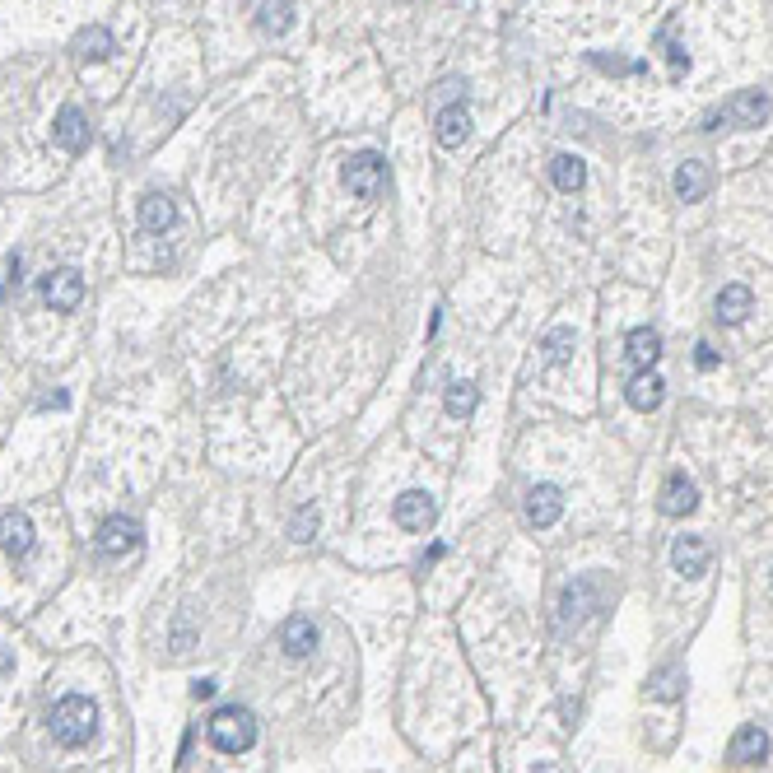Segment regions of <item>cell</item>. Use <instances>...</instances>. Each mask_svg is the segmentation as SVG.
Returning a JSON list of instances; mask_svg holds the SVG:
<instances>
[{
	"mask_svg": "<svg viewBox=\"0 0 773 773\" xmlns=\"http://www.w3.org/2000/svg\"><path fill=\"white\" fill-rule=\"evenodd\" d=\"M47 727H52V736L66 750H80V746H89L98 732V708L89 704L84 694H66V699L47 713Z\"/></svg>",
	"mask_w": 773,
	"mask_h": 773,
	"instance_id": "1",
	"label": "cell"
},
{
	"mask_svg": "<svg viewBox=\"0 0 773 773\" xmlns=\"http://www.w3.org/2000/svg\"><path fill=\"white\" fill-rule=\"evenodd\" d=\"M205 736H210V746L224 750V755H243V750L257 746V718H252V708H243V704H224L210 713Z\"/></svg>",
	"mask_w": 773,
	"mask_h": 773,
	"instance_id": "2",
	"label": "cell"
},
{
	"mask_svg": "<svg viewBox=\"0 0 773 773\" xmlns=\"http://www.w3.org/2000/svg\"><path fill=\"white\" fill-rule=\"evenodd\" d=\"M769 94H760V89H746V94H736L732 103H722V108H713L704 117V131H722V126H736V131H755V126L769 117Z\"/></svg>",
	"mask_w": 773,
	"mask_h": 773,
	"instance_id": "3",
	"label": "cell"
},
{
	"mask_svg": "<svg viewBox=\"0 0 773 773\" xmlns=\"http://www.w3.org/2000/svg\"><path fill=\"white\" fill-rule=\"evenodd\" d=\"M382 173H387V163H382L378 150H359L350 154V163H345V187H350V196H359V201H373L382 191Z\"/></svg>",
	"mask_w": 773,
	"mask_h": 773,
	"instance_id": "4",
	"label": "cell"
},
{
	"mask_svg": "<svg viewBox=\"0 0 773 773\" xmlns=\"http://www.w3.org/2000/svg\"><path fill=\"white\" fill-rule=\"evenodd\" d=\"M601 606V578H578V583L564 587V597H559V629H569V624L587 620V615Z\"/></svg>",
	"mask_w": 773,
	"mask_h": 773,
	"instance_id": "5",
	"label": "cell"
},
{
	"mask_svg": "<svg viewBox=\"0 0 773 773\" xmlns=\"http://www.w3.org/2000/svg\"><path fill=\"white\" fill-rule=\"evenodd\" d=\"M42 303L52 312H75L84 303V275L75 266H61L42 280Z\"/></svg>",
	"mask_w": 773,
	"mask_h": 773,
	"instance_id": "6",
	"label": "cell"
},
{
	"mask_svg": "<svg viewBox=\"0 0 773 773\" xmlns=\"http://www.w3.org/2000/svg\"><path fill=\"white\" fill-rule=\"evenodd\" d=\"M140 541H145V531H140L136 517H122V513H117V517H108V522L98 527V555H108V559L140 550Z\"/></svg>",
	"mask_w": 773,
	"mask_h": 773,
	"instance_id": "7",
	"label": "cell"
},
{
	"mask_svg": "<svg viewBox=\"0 0 773 773\" xmlns=\"http://www.w3.org/2000/svg\"><path fill=\"white\" fill-rule=\"evenodd\" d=\"M392 517H396V527H406V531H429L438 517V503H434V494H424V489H406V494L392 503Z\"/></svg>",
	"mask_w": 773,
	"mask_h": 773,
	"instance_id": "8",
	"label": "cell"
},
{
	"mask_svg": "<svg viewBox=\"0 0 773 773\" xmlns=\"http://www.w3.org/2000/svg\"><path fill=\"white\" fill-rule=\"evenodd\" d=\"M657 508H662L666 517H685L699 508V489H694V480L685 471H671L662 480V494H657Z\"/></svg>",
	"mask_w": 773,
	"mask_h": 773,
	"instance_id": "9",
	"label": "cell"
},
{
	"mask_svg": "<svg viewBox=\"0 0 773 773\" xmlns=\"http://www.w3.org/2000/svg\"><path fill=\"white\" fill-rule=\"evenodd\" d=\"M708 559H713V545H708L704 536H676V545H671V564H676V573H685V578H704Z\"/></svg>",
	"mask_w": 773,
	"mask_h": 773,
	"instance_id": "10",
	"label": "cell"
},
{
	"mask_svg": "<svg viewBox=\"0 0 773 773\" xmlns=\"http://www.w3.org/2000/svg\"><path fill=\"white\" fill-rule=\"evenodd\" d=\"M52 140L61 145L66 154H80L84 145H89V117H84L80 108H61L56 112V122H52Z\"/></svg>",
	"mask_w": 773,
	"mask_h": 773,
	"instance_id": "11",
	"label": "cell"
},
{
	"mask_svg": "<svg viewBox=\"0 0 773 773\" xmlns=\"http://www.w3.org/2000/svg\"><path fill=\"white\" fill-rule=\"evenodd\" d=\"M559 513H564V494H559V485H536L527 494V522L531 527H555Z\"/></svg>",
	"mask_w": 773,
	"mask_h": 773,
	"instance_id": "12",
	"label": "cell"
},
{
	"mask_svg": "<svg viewBox=\"0 0 773 773\" xmlns=\"http://www.w3.org/2000/svg\"><path fill=\"white\" fill-rule=\"evenodd\" d=\"M0 550L10 559H24L28 550H33V522H28L24 513H0Z\"/></svg>",
	"mask_w": 773,
	"mask_h": 773,
	"instance_id": "13",
	"label": "cell"
},
{
	"mask_svg": "<svg viewBox=\"0 0 773 773\" xmlns=\"http://www.w3.org/2000/svg\"><path fill=\"white\" fill-rule=\"evenodd\" d=\"M680 33V14H666L662 28H657V47H662V56L671 61V80H685V70H690V52H685V42L676 38Z\"/></svg>",
	"mask_w": 773,
	"mask_h": 773,
	"instance_id": "14",
	"label": "cell"
},
{
	"mask_svg": "<svg viewBox=\"0 0 773 773\" xmlns=\"http://www.w3.org/2000/svg\"><path fill=\"white\" fill-rule=\"evenodd\" d=\"M434 136L443 150H457L466 136H471V112H466V103H452V108H443L434 117Z\"/></svg>",
	"mask_w": 773,
	"mask_h": 773,
	"instance_id": "15",
	"label": "cell"
},
{
	"mask_svg": "<svg viewBox=\"0 0 773 773\" xmlns=\"http://www.w3.org/2000/svg\"><path fill=\"white\" fill-rule=\"evenodd\" d=\"M624 354H629V364L643 373V368H652L662 359V336H657L652 326H634V331L624 336Z\"/></svg>",
	"mask_w": 773,
	"mask_h": 773,
	"instance_id": "16",
	"label": "cell"
},
{
	"mask_svg": "<svg viewBox=\"0 0 773 773\" xmlns=\"http://www.w3.org/2000/svg\"><path fill=\"white\" fill-rule=\"evenodd\" d=\"M764 755H769V736H764V727H741V732L732 736V746H727V760L732 764H760Z\"/></svg>",
	"mask_w": 773,
	"mask_h": 773,
	"instance_id": "17",
	"label": "cell"
},
{
	"mask_svg": "<svg viewBox=\"0 0 773 773\" xmlns=\"http://www.w3.org/2000/svg\"><path fill=\"white\" fill-rule=\"evenodd\" d=\"M280 648H285L289 657H308V652L317 648V624H312L308 615H289V620L280 624Z\"/></svg>",
	"mask_w": 773,
	"mask_h": 773,
	"instance_id": "18",
	"label": "cell"
},
{
	"mask_svg": "<svg viewBox=\"0 0 773 773\" xmlns=\"http://www.w3.org/2000/svg\"><path fill=\"white\" fill-rule=\"evenodd\" d=\"M70 52L80 56V61H108V56L117 52V42H112V33L103 24H89V28H80V33H75Z\"/></svg>",
	"mask_w": 773,
	"mask_h": 773,
	"instance_id": "19",
	"label": "cell"
},
{
	"mask_svg": "<svg viewBox=\"0 0 773 773\" xmlns=\"http://www.w3.org/2000/svg\"><path fill=\"white\" fill-rule=\"evenodd\" d=\"M708 187H713V173H708V163L685 159L676 168V196H680V201H704Z\"/></svg>",
	"mask_w": 773,
	"mask_h": 773,
	"instance_id": "20",
	"label": "cell"
},
{
	"mask_svg": "<svg viewBox=\"0 0 773 773\" xmlns=\"http://www.w3.org/2000/svg\"><path fill=\"white\" fill-rule=\"evenodd\" d=\"M662 387H666V382L657 378L652 368H643V373H634V382L624 387V396H629V406H634V410H657V406H662V396H666Z\"/></svg>",
	"mask_w": 773,
	"mask_h": 773,
	"instance_id": "21",
	"label": "cell"
},
{
	"mask_svg": "<svg viewBox=\"0 0 773 773\" xmlns=\"http://www.w3.org/2000/svg\"><path fill=\"white\" fill-rule=\"evenodd\" d=\"M136 215H140V229H145V233H163L177 219V210H173V201H168V196L150 191V196H140Z\"/></svg>",
	"mask_w": 773,
	"mask_h": 773,
	"instance_id": "22",
	"label": "cell"
},
{
	"mask_svg": "<svg viewBox=\"0 0 773 773\" xmlns=\"http://www.w3.org/2000/svg\"><path fill=\"white\" fill-rule=\"evenodd\" d=\"M713 308H718V322L736 326V322H746V317H750V308H755V294H750L746 285H727L718 294V303H713Z\"/></svg>",
	"mask_w": 773,
	"mask_h": 773,
	"instance_id": "23",
	"label": "cell"
},
{
	"mask_svg": "<svg viewBox=\"0 0 773 773\" xmlns=\"http://www.w3.org/2000/svg\"><path fill=\"white\" fill-rule=\"evenodd\" d=\"M550 182H555L559 191H583V182H587L583 159H578V154H555V159H550Z\"/></svg>",
	"mask_w": 773,
	"mask_h": 773,
	"instance_id": "24",
	"label": "cell"
},
{
	"mask_svg": "<svg viewBox=\"0 0 773 773\" xmlns=\"http://www.w3.org/2000/svg\"><path fill=\"white\" fill-rule=\"evenodd\" d=\"M289 24H294V0H261L257 5L261 33H289Z\"/></svg>",
	"mask_w": 773,
	"mask_h": 773,
	"instance_id": "25",
	"label": "cell"
},
{
	"mask_svg": "<svg viewBox=\"0 0 773 773\" xmlns=\"http://www.w3.org/2000/svg\"><path fill=\"white\" fill-rule=\"evenodd\" d=\"M443 406H448L452 420H466V415L480 406V392H475V382H452L448 396H443Z\"/></svg>",
	"mask_w": 773,
	"mask_h": 773,
	"instance_id": "26",
	"label": "cell"
},
{
	"mask_svg": "<svg viewBox=\"0 0 773 773\" xmlns=\"http://www.w3.org/2000/svg\"><path fill=\"white\" fill-rule=\"evenodd\" d=\"M680 685H685V671H680V666H662V671L648 680V694L662 699V704H671V699H680Z\"/></svg>",
	"mask_w": 773,
	"mask_h": 773,
	"instance_id": "27",
	"label": "cell"
},
{
	"mask_svg": "<svg viewBox=\"0 0 773 773\" xmlns=\"http://www.w3.org/2000/svg\"><path fill=\"white\" fill-rule=\"evenodd\" d=\"M541 350H545V364H564L573 354V326H550L541 340Z\"/></svg>",
	"mask_w": 773,
	"mask_h": 773,
	"instance_id": "28",
	"label": "cell"
},
{
	"mask_svg": "<svg viewBox=\"0 0 773 773\" xmlns=\"http://www.w3.org/2000/svg\"><path fill=\"white\" fill-rule=\"evenodd\" d=\"M317 527H322L317 508H299V513H294V522H289V536H294V541H312V536H317Z\"/></svg>",
	"mask_w": 773,
	"mask_h": 773,
	"instance_id": "29",
	"label": "cell"
},
{
	"mask_svg": "<svg viewBox=\"0 0 773 773\" xmlns=\"http://www.w3.org/2000/svg\"><path fill=\"white\" fill-rule=\"evenodd\" d=\"M592 66L606 70V75H638V61H620V56H606V52H592Z\"/></svg>",
	"mask_w": 773,
	"mask_h": 773,
	"instance_id": "30",
	"label": "cell"
},
{
	"mask_svg": "<svg viewBox=\"0 0 773 773\" xmlns=\"http://www.w3.org/2000/svg\"><path fill=\"white\" fill-rule=\"evenodd\" d=\"M694 364L704 368V373H713V368H718V350H713L708 340H699V345H694Z\"/></svg>",
	"mask_w": 773,
	"mask_h": 773,
	"instance_id": "31",
	"label": "cell"
},
{
	"mask_svg": "<svg viewBox=\"0 0 773 773\" xmlns=\"http://www.w3.org/2000/svg\"><path fill=\"white\" fill-rule=\"evenodd\" d=\"M191 694H196V699H210V694H215V680H196V685H191Z\"/></svg>",
	"mask_w": 773,
	"mask_h": 773,
	"instance_id": "32",
	"label": "cell"
},
{
	"mask_svg": "<svg viewBox=\"0 0 773 773\" xmlns=\"http://www.w3.org/2000/svg\"><path fill=\"white\" fill-rule=\"evenodd\" d=\"M10 666H14V652L5 648V643H0V676H5V671H10Z\"/></svg>",
	"mask_w": 773,
	"mask_h": 773,
	"instance_id": "33",
	"label": "cell"
}]
</instances>
